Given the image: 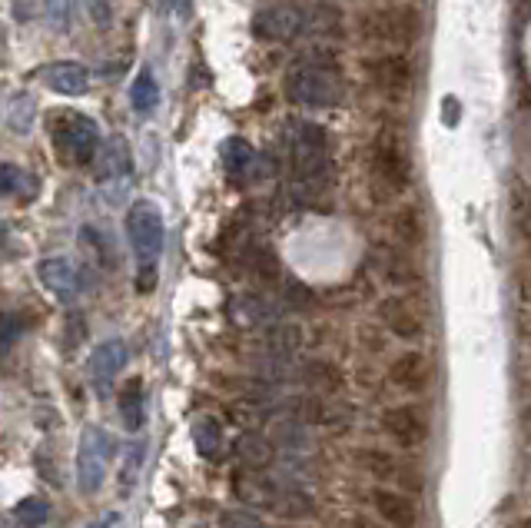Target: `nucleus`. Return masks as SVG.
<instances>
[{
    "label": "nucleus",
    "instance_id": "obj_1",
    "mask_svg": "<svg viewBox=\"0 0 531 528\" xmlns=\"http://www.w3.org/2000/svg\"><path fill=\"white\" fill-rule=\"evenodd\" d=\"M289 167H293V190L303 200H312V196L326 190L332 173V147L326 127L312 120L296 123L293 143H289Z\"/></svg>",
    "mask_w": 531,
    "mask_h": 528
},
{
    "label": "nucleus",
    "instance_id": "obj_2",
    "mask_svg": "<svg viewBox=\"0 0 531 528\" xmlns=\"http://www.w3.org/2000/svg\"><path fill=\"white\" fill-rule=\"evenodd\" d=\"M127 236L137 256V289L153 293L160 279V256L166 246V220L153 200H137L127 210Z\"/></svg>",
    "mask_w": 531,
    "mask_h": 528
},
{
    "label": "nucleus",
    "instance_id": "obj_3",
    "mask_svg": "<svg viewBox=\"0 0 531 528\" xmlns=\"http://www.w3.org/2000/svg\"><path fill=\"white\" fill-rule=\"evenodd\" d=\"M342 93H346V80H342L339 67L332 60H299L286 77V97L309 110H329L339 107Z\"/></svg>",
    "mask_w": 531,
    "mask_h": 528
},
{
    "label": "nucleus",
    "instance_id": "obj_4",
    "mask_svg": "<svg viewBox=\"0 0 531 528\" xmlns=\"http://www.w3.org/2000/svg\"><path fill=\"white\" fill-rule=\"evenodd\" d=\"M422 30H425V20L415 4L372 7L359 17V34L366 40H379V44L412 47L422 40Z\"/></svg>",
    "mask_w": 531,
    "mask_h": 528
},
{
    "label": "nucleus",
    "instance_id": "obj_5",
    "mask_svg": "<svg viewBox=\"0 0 531 528\" xmlns=\"http://www.w3.org/2000/svg\"><path fill=\"white\" fill-rule=\"evenodd\" d=\"M50 137L60 160L70 167H90L100 153V130L97 123L74 110H54L50 117Z\"/></svg>",
    "mask_w": 531,
    "mask_h": 528
},
{
    "label": "nucleus",
    "instance_id": "obj_6",
    "mask_svg": "<svg viewBox=\"0 0 531 528\" xmlns=\"http://www.w3.org/2000/svg\"><path fill=\"white\" fill-rule=\"evenodd\" d=\"M369 170H372V183L379 186L385 196L405 193L412 183V157L405 150L402 137L395 130H382L376 140H372L369 150Z\"/></svg>",
    "mask_w": 531,
    "mask_h": 528
},
{
    "label": "nucleus",
    "instance_id": "obj_7",
    "mask_svg": "<svg viewBox=\"0 0 531 528\" xmlns=\"http://www.w3.org/2000/svg\"><path fill=\"white\" fill-rule=\"evenodd\" d=\"M110 455H113V439L107 429L100 426H87L80 436V449H77V489L83 495H97L103 479H107L110 469Z\"/></svg>",
    "mask_w": 531,
    "mask_h": 528
},
{
    "label": "nucleus",
    "instance_id": "obj_8",
    "mask_svg": "<svg viewBox=\"0 0 531 528\" xmlns=\"http://www.w3.org/2000/svg\"><path fill=\"white\" fill-rule=\"evenodd\" d=\"M382 432L402 449H419L422 442H429V416L415 402L389 406L382 412Z\"/></svg>",
    "mask_w": 531,
    "mask_h": 528
},
{
    "label": "nucleus",
    "instance_id": "obj_9",
    "mask_svg": "<svg viewBox=\"0 0 531 528\" xmlns=\"http://www.w3.org/2000/svg\"><path fill=\"white\" fill-rule=\"evenodd\" d=\"M366 77L385 97H405L415 84V67L405 54H382L366 60Z\"/></svg>",
    "mask_w": 531,
    "mask_h": 528
},
{
    "label": "nucleus",
    "instance_id": "obj_10",
    "mask_svg": "<svg viewBox=\"0 0 531 528\" xmlns=\"http://www.w3.org/2000/svg\"><path fill=\"white\" fill-rule=\"evenodd\" d=\"M253 34L259 40H289V37L306 34V10L289 7V4L263 7L253 17Z\"/></svg>",
    "mask_w": 531,
    "mask_h": 528
},
{
    "label": "nucleus",
    "instance_id": "obj_11",
    "mask_svg": "<svg viewBox=\"0 0 531 528\" xmlns=\"http://www.w3.org/2000/svg\"><path fill=\"white\" fill-rule=\"evenodd\" d=\"M123 369H127V346H123L120 339H103V343L90 352L87 372H90L93 389H97L100 396H107V392L117 386Z\"/></svg>",
    "mask_w": 531,
    "mask_h": 528
},
{
    "label": "nucleus",
    "instance_id": "obj_12",
    "mask_svg": "<svg viewBox=\"0 0 531 528\" xmlns=\"http://www.w3.org/2000/svg\"><path fill=\"white\" fill-rule=\"evenodd\" d=\"M356 465L366 475H372V479H379V482H402V492L422 489L419 475L409 472L412 465H402L392 452H385V449H359L356 452Z\"/></svg>",
    "mask_w": 531,
    "mask_h": 528
},
{
    "label": "nucleus",
    "instance_id": "obj_13",
    "mask_svg": "<svg viewBox=\"0 0 531 528\" xmlns=\"http://www.w3.org/2000/svg\"><path fill=\"white\" fill-rule=\"evenodd\" d=\"M379 319L382 326L389 329L395 339H405V343H415V339L425 336V319L419 316V309H415L405 296H389L379 303Z\"/></svg>",
    "mask_w": 531,
    "mask_h": 528
},
{
    "label": "nucleus",
    "instance_id": "obj_14",
    "mask_svg": "<svg viewBox=\"0 0 531 528\" xmlns=\"http://www.w3.org/2000/svg\"><path fill=\"white\" fill-rule=\"evenodd\" d=\"M37 279L50 296H57L60 303H74L80 296V269L64 260V256H50V260L37 263Z\"/></svg>",
    "mask_w": 531,
    "mask_h": 528
},
{
    "label": "nucleus",
    "instance_id": "obj_15",
    "mask_svg": "<svg viewBox=\"0 0 531 528\" xmlns=\"http://www.w3.org/2000/svg\"><path fill=\"white\" fill-rule=\"evenodd\" d=\"M389 382L402 392H425L432 382L429 356L419 349H409V352H402V356H395L389 366Z\"/></svg>",
    "mask_w": 531,
    "mask_h": 528
},
{
    "label": "nucleus",
    "instance_id": "obj_16",
    "mask_svg": "<svg viewBox=\"0 0 531 528\" xmlns=\"http://www.w3.org/2000/svg\"><path fill=\"white\" fill-rule=\"evenodd\" d=\"M372 509L389 528H415L419 509H415L412 495L402 489H376L372 492Z\"/></svg>",
    "mask_w": 531,
    "mask_h": 528
},
{
    "label": "nucleus",
    "instance_id": "obj_17",
    "mask_svg": "<svg viewBox=\"0 0 531 528\" xmlns=\"http://www.w3.org/2000/svg\"><path fill=\"white\" fill-rule=\"evenodd\" d=\"M233 462L243 472H266L276 459V449L263 432H239L233 439Z\"/></svg>",
    "mask_w": 531,
    "mask_h": 528
},
{
    "label": "nucleus",
    "instance_id": "obj_18",
    "mask_svg": "<svg viewBox=\"0 0 531 528\" xmlns=\"http://www.w3.org/2000/svg\"><path fill=\"white\" fill-rule=\"evenodd\" d=\"M40 80H44L47 90L60 93V97H83L90 90V74L83 64L74 60H57V64H47L40 70Z\"/></svg>",
    "mask_w": 531,
    "mask_h": 528
},
{
    "label": "nucleus",
    "instance_id": "obj_19",
    "mask_svg": "<svg viewBox=\"0 0 531 528\" xmlns=\"http://www.w3.org/2000/svg\"><path fill=\"white\" fill-rule=\"evenodd\" d=\"M299 382L316 392V396H339L346 389V372L339 369V362L332 359H309L299 369Z\"/></svg>",
    "mask_w": 531,
    "mask_h": 528
},
{
    "label": "nucleus",
    "instance_id": "obj_20",
    "mask_svg": "<svg viewBox=\"0 0 531 528\" xmlns=\"http://www.w3.org/2000/svg\"><path fill=\"white\" fill-rule=\"evenodd\" d=\"M117 409H120V422L127 432H140L143 422H147V392H143V379L133 376L120 386L117 396Z\"/></svg>",
    "mask_w": 531,
    "mask_h": 528
},
{
    "label": "nucleus",
    "instance_id": "obj_21",
    "mask_svg": "<svg viewBox=\"0 0 531 528\" xmlns=\"http://www.w3.org/2000/svg\"><path fill=\"white\" fill-rule=\"evenodd\" d=\"M303 346V329L293 323H273L263 333V352L269 362H289Z\"/></svg>",
    "mask_w": 531,
    "mask_h": 528
},
{
    "label": "nucleus",
    "instance_id": "obj_22",
    "mask_svg": "<svg viewBox=\"0 0 531 528\" xmlns=\"http://www.w3.org/2000/svg\"><path fill=\"white\" fill-rule=\"evenodd\" d=\"M190 436H193V445L196 452L203 455V459H220L223 452V442H226V432H223V422L216 416H196L193 426H190Z\"/></svg>",
    "mask_w": 531,
    "mask_h": 528
},
{
    "label": "nucleus",
    "instance_id": "obj_23",
    "mask_svg": "<svg viewBox=\"0 0 531 528\" xmlns=\"http://www.w3.org/2000/svg\"><path fill=\"white\" fill-rule=\"evenodd\" d=\"M392 236L399 243V250H415V246L425 243V220L419 206L409 203L392 216Z\"/></svg>",
    "mask_w": 531,
    "mask_h": 528
},
{
    "label": "nucleus",
    "instance_id": "obj_24",
    "mask_svg": "<svg viewBox=\"0 0 531 528\" xmlns=\"http://www.w3.org/2000/svg\"><path fill=\"white\" fill-rule=\"evenodd\" d=\"M133 170V157L130 147L123 137H110L107 147L100 150V180H110V176H127Z\"/></svg>",
    "mask_w": 531,
    "mask_h": 528
},
{
    "label": "nucleus",
    "instance_id": "obj_25",
    "mask_svg": "<svg viewBox=\"0 0 531 528\" xmlns=\"http://www.w3.org/2000/svg\"><path fill=\"white\" fill-rule=\"evenodd\" d=\"M37 120V103L30 93H14L7 100V130L10 133H30Z\"/></svg>",
    "mask_w": 531,
    "mask_h": 528
},
{
    "label": "nucleus",
    "instance_id": "obj_26",
    "mask_svg": "<svg viewBox=\"0 0 531 528\" xmlns=\"http://www.w3.org/2000/svg\"><path fill=\"white\" fill-rule=\"evenodd\" d=\"M34 196L37 193V180L30 176L24 167L17 163H0V196Z\"/></svg>",
    "mask_w": 531,
    "mask_h": 528
},
{
    "label": "nucleus",
    "instance_id": "obj_27",
    "mask_svg": "<svg viewBox=\"0 0 531 528\" xmlns=\"http://www.w3.org/2000/svg\"><path fill=\"white\" fill-rule=\"evenodd\" d=\"M220 157H223V167L233 173V176H243L249 167H253V160H256V150L249 147V143L243 137H229L223 143V150H220Z\"/></svg>",
    "mask_w": 531,
    "mask_h": 528
},
{
    "label": "nucleus",
    "instance_id": "obj_28",
    "mask_svg": "<svg viewBox=\"0 0 531 528\" xmlns=\"http://www.w3.org/2000/svg\"><path fill=\"white\" fill-rule=\"evenodd\" d=\"M130 103H133V110H140V113H147L160 103V84H156L153 70H140L137 74V80H133V87H130Z\"/></svg>",
    "mask_w": 531,
    "mask_h": 528
},
{
    "label": "nucleus",
    "instance_id": "obj_29",
    "mask_svg": "<svg viewBox=\"0 0 531 528\" xmlns=\"http://www.w3.org/2000/svg\"><path fill=\"white\" fill-rule=\"evenodd\" d=\"M14 522L24 528H40L50 522V502L40 499V495H27L14 505Z\"/></svg>",
    "mask_w": 531,
    "mask_h": 528
},
{
    "label": "nucleus",
    "instance_id": "obj_30",
    "mask_svg": "<svg viewBox=\"0 0 531 528\" xmlns=\"http://www.w3.org/2000/svg\"><path fill=\"white\" fill-rule=\"evenodd\" d=\"M385 273H389L392 283H415V263L405 256V250H395L389 260H385Z\"/></svg>",
    "mask_w": 531,
    "mask_h": 528
},
{
    "label": "nucleus",
    "instance_id": "obj_31",
    "mask_svg": "<svg viewBox=\"0 0 531 528\" xmlns=\"http://www.w3.org/2000/svg\"><path fill=\"white\" fill-rule=\"evenodd\" d=\"M24 336V319L17 313H7V309H0V352L14 349L17 339Z\"/></svg>",
    "mask_w": 531,
    "mask_h": 528
},
{
    "label": "nucleus",
    "instance_id": "obj_32",
    "mask_svg": "<svg viewBox=\"0 0 531 528\" xmlns=\"http://www.w3.org/2000/svg\"><path fill=\"white\" fill-rule=\"evenodd\" d=\"M220 528H269L259 515L246 512V509H229L220 515Z\"/></svg>",
    "mask_w": 531,
    "mask_h": 528
},
{
    "label": "nucleus",
    "instance_id": "obj_33",
    "mask_svg": "<svg viewBox=\"0 0 531 528\" xmlns=\"http://www.w3.org/2000/svg\"><path fill=\"white\" fill-rule=\"evenodd\" d=\"M140 465H143V445L137 442L130 449V455L123 459V475H120V482H123V489H130L133 482H137V475H140Z\"/></svg>",
    "mask_w": 531,
    "mask_h": 528
},
{
    "label": "nucleus",
    "instance_id": "obj_34",
    "mask_svg": "<svg viewBox=\"0 0 531 528\" xmlns=\"http://www.w3.org/2000/svg\"><path fill=\"white\" fill-rule=\"evenodd\" d=\"M67 17H70V0H47V20L60 34L67 30Z\"/></svg>",
    "mask_w": 531,
    "mask_h": 528
},
{
    "label": "nucleus",
    "instance_id": "obj_35",
    "mask_svg": "<svg viewBox=\"0 0 531 528\" xmlns=\"http://www.w3.org/2000/svg\"><path fill=\"white\" fill-rule=\"evenodd\" d=\"M90 14H93L97 24H103V27L110 24V4H107V0H90Z\"/></svg>",
    "mask_w": 531,
    "mask_h": 528
},
{
    "label": "nucleus",
    "instance_id": "obj_36",
    "mask_svg": "<svg viewBox=\"0 0 531 528\" xmlns=\"http://www.w3.org/2000/svg\"><path fill=\"white\" fill-rule=\"evenodd\" d=\"M442 110H445V127H455V123H458V110H462V107H458V100L455 97H445L442 100Z\"/></svg>",
    "mask_w": 531,
    "mask_h": 528
},
{
    "label": "nucleus",
    "instance_id": "obj_37",
    "mask_svg": "<svg viewBox=\"0 0 531 528\" xmlns=\"http://www.w3.org/2000/svg\"><path fill=\"white\" fill-rule=\"evenodd\" d=\"M113 522H117V515H107V519H100V522H93L90 528H113Z\"/></svg>",
    "mask_w": 531,
    "mask_h": 528
},
{
    "label": "nucleus",
    "instance_id": "obj_38",
    "mask_svg": "<svg viewBox=\"0 0 531 528\" xmlns=\"http://www.w3.org/2000/svg\"><path fill=\"white\" fill-rule=\"evenodd\" d=\"M0 528H14V522H7L4 515H0Z\"/></svg>",
    "mask_w": 531,
    "mask_h": 528
},
{
    "label": "nucleus",
    "instance_id": "obj_39",
    "mask_svg": "<svg viewBox=\"0 0 531 528\" xmlns=\"http://www.w3.org/2000/svg\"><path fill=\"white\" fill-rule=\"evenodd\" d=\"M173 4H176V0H163V10H173Z\"/></svg>",
    "mask_w": 531,
    "mask_h": 528
},
{
    "label": "nucleus",
    "instance_id": "obj_40",
    "mask_svg": "<svg viewBox=\"0 0 531 528\" xmlns=\"http://www.w3.org/2000/svg\"><path fill=\"white\" fill-rule=\"evenodd\" d=\"M518 528H531V519H522V522H518Z\"/></svg>",
    "mask_w": 531,
    "mask_h": 528
}]
</instances>
